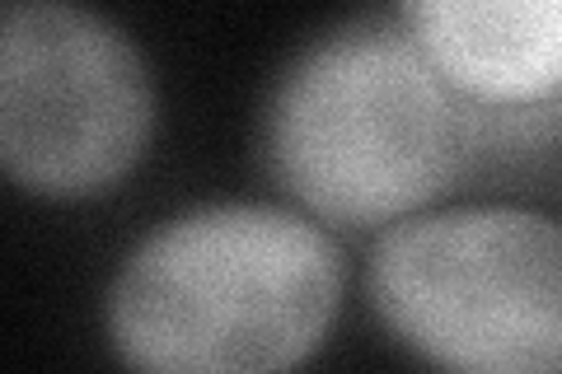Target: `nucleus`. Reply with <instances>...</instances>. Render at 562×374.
I'll return each mask as SVG.
<instances>
[{
	"instance_id": "f257e3e1",
	"label": "nucleus",
	"mask_w": 562,
	"mask_h": 374,
	"mask_svg": "<svg viewBox=\"0 0 562 374\" xmlns=\"http://www.w3.org/2000/svg\"><path fill=\"white\" fill-rule=\"evenodd\" d=\"M342 267L314 225L216 206L140 243L113 291V342L140 370H286L324 342Z\"/></svg>"
},
{
	"instance_id": "f03ea898",
	"label": "nucleus",
	"mask_w": 562,
	"mask_h": 374,
	"mask_svg": "<svg viewBox=\"0 0 562 374\" xmlns=\"http://www.w3.org/2000/svg\"><path fill=\"white\" fill-rule=\"evenodd\" d=\"M422 47L347 29L314 47L272 103V169L324 220L375 225L431 202L464 159V113Z\"/></svg>"
},
{
	"instance_id": "7ed1b4c3",
	"label": "nucleus",
	"mask_w": 562,
	"mask_h": 374,
	"mask_svg": "<svg viewBox=\"0 0 562 374\" xmlns=\"http://www.w3.org/2000/svg\"><path fill=\"white\" fill-rule=\"evenodd\" d=\"M371 299L413 351L479 374L562 370V225L450 211L375 248Z\"/></svg>"
},
{
	"instance_id": "20e7f679",
	"label": "nucleus",
	"mask_w": 562,
	"mask_h": 374,
	"mask_svg": "<svg viewBox=\"0 0 562 374\" xmlns=\"http://www.w3.org/2000/svg\"><path fill=\"white\" fill-rule=\"evenodd\" d=\"M155 99L113 24L66 0L10 10L0 38V155L14 183L90 197L136 165Z\"/></svg>"
},
{
	"instance_id": "39448f33",
	"label": "nucleus",
	"mask_w": 562,
	"mask_h": 374,
	"mask_svg": "<svg viewBox=\"0 0 562 374\" xmlns=\"http://www.w3.org/2000/svg\"><path fill=\"white\" fill-rule=\"evenodd\" d=\"M403 14L460 94L530 103L562 89V0H403Z\"/></svg>"
}]
</instances>
